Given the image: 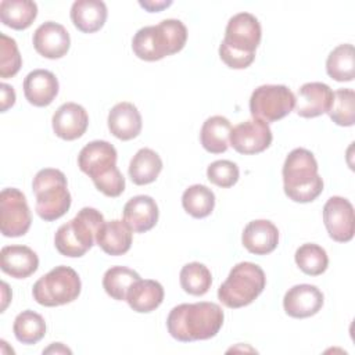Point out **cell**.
I'll list each match as a JSON object with an SVG mask.
<instances>
[{"label": "cell", "instance_id": "1", "mask_svg": "<svg viewBox=\"0 0 355 355\" xmlns=\"http://www.w3.org/2000/svg\"><path fill=\"white\" fill-rule=\"evenodd\" d=\"M223 311L215 302L180 304L168 315L169 334L182 343L208 340L215 337L223 324Z\"/></svg>", "mask_w": 355, "mask_h": 355}, {"label": "cell", "instance_id": "2", "mask_svg": "<svg viewBox=\"0 0 355 355\" xmlns=\"http://www.w3.org/2000/svg\"><path fill=\"white\" fill-rule=\"evenodd\" d=\"M261 24L250 12L233 15L225 31V37L219 46L220 60L233 69L250 67L255 58V50L261 43Z\"/></svg>", "mask_w": 355, "mask_h": 355}, {"label": "cell", "instance_id": "3", "mask_svg": "<svg viewBox=\"0 0 355 355\" xmlns=\"http://www.w3.org/2000/svg\"><path fill=\"white\" fill-rule=\"evenodd\" d=\"M116 158L115 147L105 140L87 143L78 155L79 169L107 197H118L125 190V178L116 166Z\"/></svg>", "mask_w": 355, "mask_h": 355}, {"label": "cell", "instance_id": "4", "mask_svg": "<svg viewBox=\"0 0 355 355\" xmlns=\"http://www.w3.org/2000/svg\"><path fill=\"white\" fill-rule=\"evenodd\" d=\"M283 189L295 202H311L323 191V179L318 173V162L306 148H294L283 165Z\"/></svg>", "mask_w": 355, "mask_h": 355}, {"label": "cell", "instance_id": "5", "mask_svg": "<svg viewBox=\"0 0 355 355\" xmlns=\"http://www.w3.org/2000/svg\"><path fill=\"white\" fill-rule=\"evenodd\" d=\"M187 40V29L179 19H164L158 25L139 29L132 39L133 53L144 61H158L180 51Z\"/></svg>", "mask_w": 355, "mask_h": 355}, {"label": "cell", "instance_id": "6", "mask_svg": "<svg viewBox=\"0 0 355 355\" xmlns=\"http://www.w3.org/2000/svg\"><path fill=\"white\" fill-rule=\"evenodd\" d=\"M104 222L103 214L96 208H82L73 219L57 229L54 236L57 251L61 255L71 258L85 255L93 247L96 234Z\"/></svg>", "mask_w": 355, "mask_h": 355}, {"label": "cell", "instance_id": "7", "mask_svg": "<svg viewBox=\"0 0 355 355\" xmlns=\"http://www.w3.org/2000/svg\"><path fill=\"white\" fill-rule=\"evenodd\" d=\"M266 276L261 266L252 262L234 265L226 280L218 288L219 301L232 309L250 305L265 288Z\"/></svg>", "mask_w": 355, "mask_h": 355}, {"label": "cell", "instance_id": "8", "mask_svg": "<svg viewBox=\"0 0 355 355\" xmlns=\"http://www.w3.org/2000/svg\"><path fill=\"white\" fill-rule=\"evenodd\" d=\"M36 196V214L46 222L55 220L71 207V194L65 175L60 169L44 168L39 171L32 183Z\"/></svg>", "mask_w": 355, "mask_h": 355}, {"label": "cell", "instance_id": "9", "mask_svg": "<svg viewBox=\"0 0 355 355\" xmlns=\"http://www.w3.org/2000/svg\"><path fill=\"white\" fill-rule=\"evenodd\" d=\"M80 288L79 275L72 268L60 265L33 284L32 295L43 306H58L75 301L80 294Z\"/></svg>", "mask_w": 355, "mask_h": 355}, {"label": "cell", "instance_id": "10", "mask_svg": "<svg viewBox=\"0 0 355 355\" xmlns=\"http://www.w3.org/2000/svg\"><path fill=\"white\" fill-rule=\"evenodd\" d=\"M294 107L295 96L284 85H262L250 97V112L252 118L266 123L283 119Z\"/></svg>", "mask_w": 355, "mask_h": 355}, {"label": "cell", "instance_id": "11", "mask_svg": "<svg viewBox=\"0 0 355 355\" xmlns=\"http://www.w3.org/2000/svg\"><path fill=\"white\" fill-rule=\"evenodd\" d=\"M32 223V215L24 193L15 187L0 193V230L6 237L24 236Z\"/></svg>", "mask_w": 355, "mask_h": 355}, {"label": "cell", "instance_id": "12", "mask_svg": "<svg viewBox=\"0 0 355 355\" xmlns=\"http://www.w3.org/2000/svg\"><path fill=\"white\" fill-rule=\"evenodd\" d=\"M272 130L261 119L252 118L232 128L229 144L240 154L252 155L265 151L272 143Z\"/></svg>", "mask_w": 355, "mask_h": 355}, {"label": "cell", "instance_id": "13", "mask_svg": "<svg viewBox=\"0 0 355 355\" xmlns=\"http://www.w3.org/2000/svg\"><path fill=\"white\" fill-rule=\"evenodd\" d=\"M323 222L329 236L337 243H348L354 237L355 219L352 204L340 196L330 197L323 207Z\"/></svg>", "mask_w": 355, "mask_h": 355}, {"label": "cell", "instance_id": "14", "mask_svg": "<svg viewBox=\"0 0 355 355\" xmlns=\"http://www.w3.org/2000/svg\"><path fill=\"white\" fill-rule=\"evenodd\" d=\"M323 306V294L313 284H297L288 288L283 298L284 312L295 319L316 315Z\"/></svg>", "mask_w": 355, "mask_h": 355}, {"label": "cell", "instance_id": "15", "mask_svg": "<svg viewBox=\"0 0 355 355\" xmlns=\"http://www.w3.org/2000/svg\"><path fill=\"white\" fill-rule=\"evenodd\" d=\"M69 46V33L61 24L47 21L37 26L33 33V47L46 58L55 60L64 57L68 53Z\"/></svg>", "mask_w": 355, "mask_h": 355}, {"label": "cell", "instance_id": "16", "mask_svg": "<svg viewBox=\"0 0 355 355\" xmlns=\"http://www.w3.org/2000/svg\"><path fill=\"white\" fill-rule=\"evenodd\" d=\"M333 101V90L322 82L304 83L297 93L295 112L302 118H315L326 114Z\"/></svg>", "mask_w": 355, "mask_h": 355}, {"label": "cell", "instance_id": "17", "mask_svg": "<svg viewBox=\"0 0 355 355\" xmlns=\"http://www.w3.org/2000/svg\"><path fill=\"white\" fill-rule=\"evenodd\" d=\"M51 123L55 136L71 141L83 136L89 125V115L82 105L64 103L54 112Z\"/></svg>", "mask_w": 355, "mask_h": 355}, {"label": "cell", "instance_id": "18", "mask_svg": "<svg viewBox=\"0 0 355 355\" xmlns=\"http://www.w3.org/2000/svg\"><path fill=\"white\" fill-rule=\"evenodd\" d=\"M245 250L255 255H266L275 251L279 244V230L268 219L251 220L241 236Z\"/></svg>", "mask_w": 355, "mask_h": 355}, {"label": "cell", "instance_id": "19", "mask_svg": "<svg viewBox=\"0 0 355 355\" xmlns=\"http://www.w3.org/2000/svg\"><path fill=\"white\" fill-rule=\"evenodd\" d=\"M25 98L35 107H47L58 94V80L47 69H33L24 79Z\"/></svg>", "mask_w": 355, "mask_h": 355}, {"label": "cell", "instance_id": "20", "mask_svg": "<svg viewBox=\"0 0 355 355\" xmlns=\"http://www.w3.org/2000/svg\"><path fill=\"white\" fill-rule=\"evenodd\" d=\"M0 268L15 279H25L39 268L36 252L26 245H6L0 251Z\"/></svg>", "mask_w": 355, "mask_h": 355}, {"label": "cell", "instance_id": "21", "mask_svg": "<svg viewBox=\"0 0 355 355\" xmlns=\"http://www.w3.org/2000/svg\"><path fill=\"white\" fill-rule=\"evenodd\" d=\"M108 129L119 140H132L141 132V115L136 105L128 101L115 104L108 114Z\"/></svg>", "mask_w": 355, "mask_h": 355}, {"label": "cell", "instance_id": "22", "mask_svg": "<svg viewBox=\"0 0 355 355\" xmlns=\"http://www.w3.org/2000/svg\"><path fill=\"white\" fill-rule=\"evenodd\" d=\"M123 220L136 233L148 232L158 222V205L150 196H135L123 207Z\"/></svg>", "mask_w": 355, "mask_h": 355}, {"label": "cell", "instance_id": "23", "mask_svg": "<svg viewBox=\"0 0 355 355\" xmlns=\"http://www.w3.org/2000/svg\"><path fill=\"white\" fill-rule=\"evenodd\" d=\"M132 232L125 220H108L97 232L96 243L108 255H123L130 250Z\"/></svg>", "mask_w": 355, "mask_h": 355}, {"label": "cell", "instance_id": "24", "mask_svg": "<svg viewBox=\"0 0 355 355\" xmlns=\"http://www.w3.org/2000/svg\"><path fill=\"white\" fill-rule=\"evenodd\" d=\"M71 19L83 33H94L107 19V6L101 0H76L71 7Z\"/></svg>", "mask_w": 355, "mask_h": 355}, {"label": "cell", "instance_id": "25", "mask_svg": "<svg viewBox=\"0 0 355 355\" xmlns=\"http://www.w3.org/2000/svg\"><path fill=\"white\" fill-rule=\"evenodd\" d=\"M126 301L135 312L148 313L162 304L164 287L157 280L139 279L129 288Z\"/></svg>", "mask_w": 355, "mask_h": 355}, {"label": "cell", "instance_id": "26", "mask_svg": "<svg viewBox=\"0 0 355 355\" xmlns=\"http://www.w3.org/2000/svg\"><path fill=\"white\" fill-rule=\"evenodd\" d=\"M232 132L230 121L222 115L209 116L201 128L200 140L202 147L211 154L225 153L229 147V137Z\"/></svg>", "mask_w": 355, "mask_h": 355}, {"label": "cell", "instance_id": "27", "mask_svg": "<svg viewBox=\"0 0 355 355\" xmlns=\"http://www.w3.org/2000/svg\"><path fill=\"white\" fill-rule=\"evenodd\" d=\"M162 171L161 157L151 148H140L129 164V176L137 186L153 183Z\"/></svg>", "mask_w": 355, "mask_h": 355}, {"label": "cell", "instance_id": "28", "mask_svg": "<svg viewBox=\"0 0 355 355\" xmlns=\"http://www.w3.org/2000/svg\"><path fill=\"white\" fill-rule=\"evenodd\" d=\"M36 17L37 6L32 0H3L0 3V19L11 29H26Z\"/></svg>", "mask_w": 355, "mask_h": 355}, {"label": "cell", "instance_id": "29", "mask_svg": "<svg viewBox=\"0 0 355 355\" xmlns=\"http://www.w3.org/2000/svg\"><path fill=\"white\" fill-rule=\"evenodd\" d=\"M326 71L337 82H351L355 76L354 46L345 43L334 47L326 60Z\"/></svg>", "mask_w": 355, "mask_h": 355}, {"label": "cell", "instance_id": "30", "mask_svg": "<svg viewBox=\"0 0 355 355\" xmlns=\"http://www.w3.org/2000/svg\"><path fill=\"white\" fill-rule=\"evenodd\" d=\"M182 205L189 215L202 219L214 211L215 194L204 184H193L183 191Z\"/></svg>", "mask_w": 355, "mask_h": 355}, {"label": "cell", "instance_id": "31", "mask_svg": "<svg viewBox=\"0 0 355 355\" xmlns=\"http://www.w3.org/2000/svg\"><path fill=\"white\" fill-rule=\"evenodd\" d=\"M12 330L15 338L22 344H36L46 334V322L42 315L26 309L17 315Z\"/></svg>", "mask_w": 355, "mask_h": 355}, {"label": "cell", "instance_id": "32", "mask_svg": "<svg viewBox=\"0 0 355 355\" xmlns=\"http://www.w3.org/2000/svg\"><path fill=\"white\" fill-rule=\"evenodd\" d=\"M139 279V273L130 268L111 266L103 276V287L111 298L116 301H126L129 288Z\"/></svg>", "mask_w": 355, "mask_h": 355}, {"label": "cell", "instance_id": "33", "mask_svg": "<svg viewBox=\"0 0 355 355\" xmlns=\"http://www.w3.org/2000/svg\"><path fill=\"white\" fill-rule=\"evenodd\" d=\"M180 286L191 295H204L212 284V275L209 269L200 262L186 263L180 270Z\"/></svg>", "mask_w": 355, "mask_h": 355}, {"label": "cell", "instance_id": "34", "mask_svg": "<svg viewBox=\"0 0 355 355\" xmlns=\"http://www.w3.org/2000/svg\"><path fill=\"white\" fill-rule=\"evenodd\" d=\"M295 263L297 266L309 276H319L322 275L329 265V257L318 244L306 243L297 248L295 251Z\"/></svg>", "mask_w": 355, "mask_h": 355}, {"label": "cell", "instance_id": "35", "mask_svg": "<svg viewBox=\"0 0 355 355\" xmlns=\"http://www.w3.org/2000/svg\"><path fill=\"white\" fill-rule=\"evenodd\" d=\"M330 119L340 126L355 123V93L352 89H338L333 92V101L327 111Z\"/></svg>", "mask_w": 355, "mask_h": 355}, {"label": "cell", "instance_id": "36", "mask_svg": "<svg viewBox=\"0 0 355 355\" xmlns=\"http://www.w3.org/2000/svg\"><path fill=\"white\" fill-rule=\"evenodd\" d=\"M22 65V58L12 37L0 33V76L7 79L18 73Z\"/></svg>", "mask_w": 355, "mask_h": 355}, {"label": "cell", "instance_id": "37", "mask_svg": "<svg viewBox=\"0 0 355 355\" xmlns=\"http://www.w3.org/2000/svg\"><path fill=\"white\" fill-rule=\"evenodd\" d=\"M240 176L239 166L229 159H218L208 165L207 178L208 180L219 187L227 189L237 183Z\"/></svg>", "mask_w": 355, "mask_h": 355}, {"label": "cell", "instance_id": "38", "mask_svg": "<svg viewBox=\"0 0 355 355\" xmlns=\"http://www.w3.org/2000/svg\"><path fill=\"white\" fill-rule=\"evenodd\" d=\"M0 92H1V107H0V110H1V112H6L15 103V92H14L12 86H10L7 83L0 85Z\"/></svg>", "mask_w": 355, "mask_h": 355}, {"label": "cell", "instance_id": "39", "mask_svg": "<svg viewBox=\"0 0 355 355\" xmlns=\"http://www.w3.org/2000/svg\"><path fill=\"white\" fill-rule=\"evenodd\" d=\"M139 4L148 12H157L165 7H169L172 1H139Z\"/></svg>", "mask_w": 355, "mask_h": 355}, {"label": "cell", "instance_id": "40", "mask_svg": "<svg viewBox=\"0 0 355 355\" xmlns=\"http://www.w3.org/2000/svg\"><path fill=\"white\" fill-rule=\"evenodd\" d=\"M51 352H55V354H71L72 351L67 347H64L61 343H53L49 348L43 349V354H51Z\"/></svg>", "mask_w": 355, "mask_h": 355}]
</instances>
